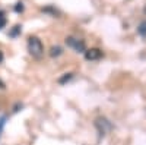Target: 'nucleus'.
Here are the masks:
<instances>
[{"label": "nucleus", "instance_id": "nucleus-1", "mask_svg": "<svg viewBox=\"0 0 146 145\" xmlns=\"http://www.w3.org/2000/svg\"><path fill=\"white\" fill-rule=\"evenodd\" d=\"M28 51L31 53L32 57L41 59L44 54V45L38 37H29L28 38Z\"/></svg>", "mask_w": 146, "mask_h": 145}, {"label": "nucleus", "instance_id": "nucleus-2", "mask_svg": "<svg viewBox=\"0 0 146 145\" xmlns=\"http://www.w3.org/2000/svg\"><path fill=\"white\" fill-rule=\"evenodd\" d=\"M66 44L69 47H72L73 50H76L78 53H85V50H86V47H85V43L82 40H78L75 37H67L66 38Z\"/></svg>", "mask_w": 146, "mask_h": 145}, {"label": "nucleus", "instance_id": "nucleus-3", "mask_svg": "<svg viewBox=\"0 0 146 145\" xmlns=\"http://www.w3.org/2000/svg\"><path fill=\"white\" fill-rule=\"evenodd\" d=\"M101 57H102V51L100 48H89V50H85V59L89 60V62L100 60Z\"/></svg>", "mask_w": 146, "mask_h": 145}, {"label": "nucleus", "instance_id": "nucleus-4", "mask_svg": "<svg viewBox=\"0 0 146 145\" xmlns=\"http://www.w3.org/2000/svg\"><path fill=\"white\" fill-rule=\"evenodd\" d=\"M63 51H62V47H58V45H54V47H51V50H50V56L51 57H57V56H60Z\"/></svg>", "mask_w": 146, "mask_h": 145}, {"label": "nucleus", "instance_id": "nucleus-5", "mask_svg": "<svg viewBox=\"0 0 146 145\" xmlns=\"http://www.w3.org/2000/svg\"><path fill=\"white\" fill-rule=\"evenodd\" d=\"M137 31H139V34L140 35H146V21H143V22H140V25H139V28H137Z\"/></svg>", "mask_w": 146, "mask_h": 145}, {"label": "nucleus", "instance_id": "nucleus-6", "mask_svg": "<svg viewBox=\"0 0 146 145\" xmlns=\"http://www.w3.org/2000/svg\"><path fill=\"white\" fill-rule=\"evenodd\" d=\"M70 78H72V74H66V76H63V78H60V79H58V82H60V84H63V82L69 81Z\"/></svg>", "mask_w": 146, "mask_h": 145}, {"label": "nucleus", "instance_id": "nucleus-7", "mask_svg": "<svg viewBox=\"0 0 146 145\" xmlns=\"http://www.w3.org/2000/svg\"><path fill=\"white\" fill-rule=\"evenodd\" d=\"M5 122H6V119H5V117L0 119V135H2V130H3V128H5Z\"/></svg>", "mask_w": 146, "mask_h": 145}, {"label": "nucleus", "instance_id": "nucleus-8", "mask_svg": "<svg viewBox=\"0 0 146 145\" xmlns=\"http://www.w3.org/2000/svg\"><path fill=\"white\" fill-rule=\"evenodd\" d=\"M5 23H6V21H5V18H3V16H0V29H2V28L5 27Z\"/></svg>", "mask_w": 146, "mask_h": 145}, {"label": "nucleus", "instance_id": "nucleus-9", "mask_svg": "<svg viewBox=\"0 0 146 145\" xmlns=\"http://www.w3.org/2000/svg\"><path fill=\"white\" fill-rule=\"evenodd\" d=\"M23 7H22V3H18V6H16V10L19 12V10H22Z\"/></svg>", "mask_w": 146, "mask_h": 145}, {"label": "nucleus", "instance_id": "nucleus-10", "mask_svg": "<svg viewBox=\"0 0 146 145\" xmlns=\"http://www.w3.org/2000/svg\"><path fill=\"white\" fill-rule=\"evenodd\" d=\"M2 62H3V53L0 51V63H2Z\"/></svg>", "mask_w": 146, "mask_h": 145}]
</instances>
